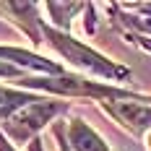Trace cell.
Wrapping results in <instances>:
<instances>
[{
    "label": "cell",
    "instance_id": "1",
    "mask_svg": "<svg viewBox=\"0 0 151 151\" xmlns=\"http://www.w3.org/2000/svg\"><path fill=\"white\" fill-rule=\"evenodd\" d=\"M42 31H45V39L55 47L70 65H76V68H81V70H86V73H91V76L107 78V81L130 78V70H128V68H122V65H117V63L107 60L104 55H99V52L91 50V47L81 45V42H78L76 37H70L68 31L55 29V26H45Z\"/></svg>",
    "mask_w": 151,
    "mask_h": 151
},
{
    "label": "cell",
    "instance_id": "2",
    "mask_svg": "<svg viewBox=\"0 0 151 151\" xmlns=\"http://www.w3.org/2000/svg\"><path fill=\"white\" fill-rule=\"evenodd\" d=\"M63 109H65V102L39 99V102H34V104L18 109L13 117H8V120L3 122V133H8V136L13 138V141H18V143H24V141H29L31 136H37L47 122L52 120L58 112H63Z\"/></svg>",
    "mask_w": 151,
    "mask_h": 151
},
{
    "label": "cell",
    "instance_id": "3",
    "mask_svg": "<svg viewBox=\"0 0 151 151\" xmlns=\"http://www.w3.org/2000/svg\"><path fill=\"white\" fill-rule=\"evenodd\" d=\"M104 109L115 117L117 122H122L130 133H151V96H141V94H133L128 99H107L102 102Z\"/></svg>",
    "mask_w": 151,
    "mask_h": 151
},
{
    "label": "cell",
    "instance_id": "4",
    "mask_svg": "<svg viewBox=\"0 0 151 151\" xmlns=\"http://www.w3.org/2000/svg\"><path fill=\"white\" fill-rule=\"evenodd\" d=\"M0 13H13L18 26L29 34L31 42H45V31L39 29V5L37 3H0Z\"/></svg>",
    "mask_w": 151,
    "mask_h": 151
},
{
    "label": "cell",
    "instance_id": "5",
    "mask_svg": "<svg viewBox=\"0 0 151 151\" xmlns=\"http://www.w3.org/2000/svg\"><path fill=\"white\" fill-rule=\"evenodd\" d=\"M68 146H70V151H109L102 136L78 117L68 122Z\"/></svg>",
    "mask_w": 151,
    "mask_h": 151
},
{
    "label": "cell",
    "instance_id": "6",
    "mask_svg": "<svg viewBox=\"0 0 151 151\" xmlns=\"http://www.w3.org/2000/svg\"><path fill=\"white\" fill-rule=\"evenodd\" d=\"M0 60L3 63H11V65H24V68H34V70H45V73L52 76H65L63 68L52 60H45L42 55H34V52H26L21 47H0Z\"/></svg>",
    "mask_w": 151,
    "mask_h": 151
},
{
    "label": "cell",
    "instance_id": "7",
    "mask_svg": "<svg viewBox=\"0 0 151 151\" xmlns=\"http://www.w3.org/2000/svg\"><path fill=\"white\" fill-rule=\"evenodd\" d=\"M39 99H42V96L24 94V91H13V89H3V86H0V120L13 117L18 109L34 104V102H39Z\"/></svg>",
    "mask_w": 151,
    "mask_h": 151
},
{
    "label": "cell",
    "instance_id": "8",
    "mask_svg": "<svg viewBox=\"0 0 151 151\" xmlns=\"http://www.w3.org/2000/svg\"><path fill=\"white\" fill-rule=\"evenodd\" d=\"M45 8L52 13V18H55L58 26H65V29H68L70 16L78 13V11H86V3H47Z\"/></svg>",
    "mask_w": 151,
    "mask_h": 151
},
{
    "label": "cell",
    "instance_id": "9",
    "mask_svg": "<svg viewBox=\"0 0 151 151\" xmlns=\"http://www.w3.org/2000/svg\"><path fill=\"white\" fill-rule=\"evenodd\" d=\"M0 76H5V78H18V81L26 78L21 68H16V65H11V63H3V60H0ZM18 81H16V83H18Z\"/></svg>",
    "mask_w": 151,
    "mask_h": 151
},
{
    "label": "cell",
    "instance_id": "10",
    "mask_svg": "<svg viewBox=\"0 0 151 151\" xmlns=\"http://www.w3.org/2000/svg\"><path fill=\"white\" fill-rule=\"evenodd\" d=\"M55 136L60 138V151H70V146H68V143H65V141H63V128H60V125H58V128H55Z\"/></svg>",
    "mask_w": 151,
    "mask_h": 151
},
{
    "label": "cell",
    "instance_id": "11",
    "mask_svg": "<svg viewBox=\"0 0 151 151\" xmlns=\"http://www.w3.org/2000/svg\"><path fill=\"white\" fill-rule=\"evenodd\" d=\"M29 151H45L42 149V138H34V141L29 143Z\"/></svg>",
    "mask_w": 151,
    "mask_h": 151
},
{
    "label": "cell",
    "instance_id": "12",
    "mask_svg": "<svg viewBox=\"0 0 151 151\" xmlns=\"http://www.w3.org/2000/svg\"><path fill=\"white\" fill-rule=\"evenodd\" d=\"M0 151H16L13 146H11V143H8V141H5V138H3V133H0Z\"/></svg>",
    "mask_w": 151,
    "mask_h": 151
},
{
    "label": "cell",
    "instance_id": "13",
    "mask_svg": "<svg viewBox=\"0 0 151 151\" xmlns=\"http://www.w3.org/2000/svg\"><path fill=\"white\" fill-rule=\"evenodd\" d=\"M146 143H149V149H151V133H149V138H146Z\"/></svg>",
    "mask_w": 151,
    "mask_h": 151
}]
</instances>
